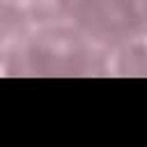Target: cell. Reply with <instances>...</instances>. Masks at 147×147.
<instances>
[{
  "label": "cell",
  "instance_id": "cell-3",
  "mask_svg": "<svg viewBox=\"0 0 147 147\" xmlns=\"http://www.w3.org/2000/svg\"><path fill=\"white\" fill-rule=\"evenodd\" d=\"M32 32V23L7 0L0 2V64L5 67L16 51L23 46L28 34Z\"/></svg>",
  "mask_w": 147,
  "mask_h": 147
},
{
  "label": "cell",
  "instance_id": "cell-4",
  "mask_svg": "<svg viewBox=\"0 0 147 147\" xmlns=\"http://www.w3.org/2000/svg\"><path fill=\"white\" fill-rule=\"evenodd\" d=\"M7 2L16 7L32 25H53L69 21L74 0H7Z\"/></svg>",
  "mask_w": 147,
  "mask_h": 147
},
{
  "label": "cell",
  "instance_id": "cell-2",
  "mask_svg": "<svg viewBox=\"0 0 147 147\" xmlns=\"http://www.w3.org/2000/svg\"><path fill=\"white\" fill-rule=\"evenodd\" d=\"M69 21L99 46L115 51L147 37V0H74Z\"/></svg>",
  "mask_w": 147,
  "mask_h": 147
},
{
  "label": "cell",
  "instance_id": "cell-1",
  "mask_svg": "<svg viewBox=\"0 0 147 147\" xmlns=\"http://www.w3.org/2000/svg\"><path fill=\"white\" fill-rule=\"evenodd\" d=\"M7 76H106L110 51L90 39L74 23L37 25L5 64Z\"/></svg>",
  "mask_w": 147,
  "mask_h": 147
},
{
  "label": "cell",
  "instance_id": "cell-5",
  "mask_svg": "<svg viewBox=\"0 0 147 147\" xmlns=\"http://www.w3.org/2000/svg\"><path fill=\"white\" fill-rule=\"evenodd\" d=\"M110 71L117 76H147V44L140 39L110 51Z\"/></svg>",
  "mask_w": 147,
  "mask_h": 147
},
{
  "label": "cell",
  "instance_id": "cell-6",
  "mask_svg": "<svg viewBox=\"0 0 147 147\" xmlns=\"http://www.w3.org/2000/svg\"><path fill=\"white\" fill-rule=\"evenodd\" d=\"M0 2H2V0H0Z\"/></svg>",
  "mask_w": 147,
  "mask_h": 147
}]
</instances>
